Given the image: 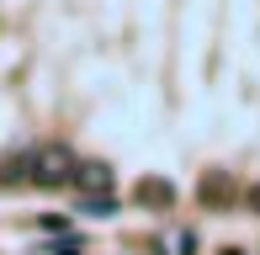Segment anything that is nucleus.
Listing matches in <instances>:
<instances>
[{"instance_id":"2","label":"nucleus","mask_w":260,"mask_h":255,"mask_svg":"<svg viewBox=\"0 0 260 255\" xmlns=\"http://www.w3.org/2000/svg\"><path fill=\"white\" fill-rule=\"evenodd\" d=\"M75 186L80 192H112V165H101V160L75 165Z\"/></svg>"},{"instance_id":"8","label":"nucleus","mask_w":260,"mask_h":255,"mask_svg":"<svg viewBox=\"0 0 260 255\" xmlns=\"http://www.w3.org/2000/svg\"><path fill=\"white\" fill-rule=\"evenodd\" d=\"M223 255H244V250H223Z\"/></svg>"},{"instance_id":"3","label":"nucleus","mask_w":260,"mask_h":255,"mask_svg":"<svg viewBox=\"0 0 260 255\" xmlns=\"http://www.w3.org/2000/svg\"><path fill=\"white\" fill-rule=\"evenodd\" d=\"M138 202L170 207V202H175V186H170V181H159V176H149V181H138Z\"/></svg>"},{"instance_id":"6","label":"nucleus","mask_w":260,"mask_h":255,"mask_svg":"<svg viewBox=\"0 0 260 255\" xmlns=\"http://www.w3.org/2000/svg\"><path fill=\"white\" fill-rule=\"evenodd\" d=\"M53 255H85V245H80V239H64V245H53Z\"/></svg>"},{"instance_id":"4","label":"nucleus","mask_w":260,"mask_h":255,"mask_svg":"<svg viewBox=\"0 0 260 255\" xmlns=\"http://www.w3.org/2000/svg\"><path fill=\"white\" fill-rule=\"evenodd\" d=\"M80 213H90V218H112L117 202H112V192H80Z\"/></svg>"},{"instance_id":"5","label":"nucleus","mask_w":260,"mask_h":255,"mask_svg":"<svg viewBox=\"0 0 260 255\" xmlns=\"http://www.w3.org/2000/svg\"><path fill=\"white\" fill-rule=\"evenodd\" d=\"M0 181H32V154H16V160H6Z\"/></svg>"},{"instance_id":"7","label":"nucleus","mask_w":260,"mask_h":255,"mask_svg":"<svg viewBox=\"0 0 260 255\" xmlns=\"http://www.w3.org/2000/svg\"><path fill=\"white\" fill-rule=\"evenodd\" d=\"M244 202H250V213H260V181H255L250 192H244Z\"/></svg>"},{"instance_id":"1","label":"nucleus","mask_w":260,"mask_h":255,"mask_svg":"<svg viewBox=\"0 0 260 255\" xmlns=\"http://www.w3.org/2000/svg\"><path fill=\"white\" fill-rule=\"evenodd\" d=\"M75 165H80V160L69 154L64 144L32 149V181H38V186H69V181H75Z\"/></svg>"}]
</instances>
